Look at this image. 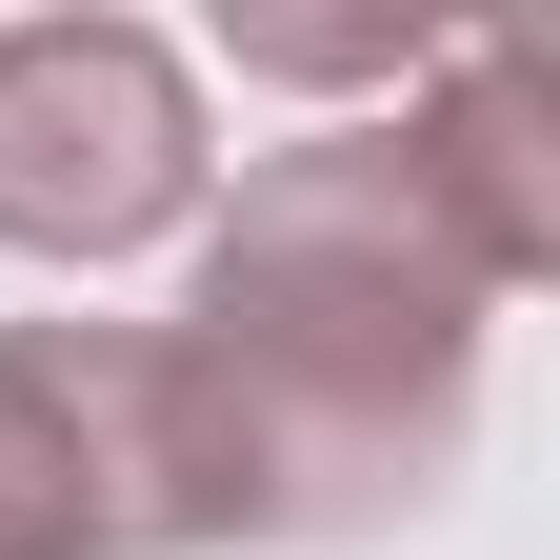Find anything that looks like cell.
I'll list each match as a JSON object with an SVG mask.
<instances>
[{
  "label": "cell",
  "instance_id": "cell-1",
  "mask_svg": "<svg viewBox=\"0 0 560 560\" xmlns=\"http://www.w3.org/2000/svg\"><path fill=\"white\" fill-rule=\"evenodd\" d=\"M480 320L501 280L400 180L381 120L280 140L200 221V280L161 320V400L200 460V540H381L480 441Z\"/></svg>",
  "mask_w": 560,
  "mask_h": 560
},
{
  "label": "cell",
  "instance_id": "cell-2",
  "mask_svg": "<svg viewBox=\"0 0 560 560\" xmlns=\"http://www.w3.org/2000/svg\"><path fill=\"white\" fill-rule=\"evenodd\" d=\"M200 221V81L161 21H0V241L21 260H140Z\"/></svg>",
  "mask_w": 560,
  "mask_h": 560
},
{
  "label": "cell",
  "instance_id": "cell-3",
  "mask_svg": "<svg viewBox=\"0 0 560 560\" xmlns=\"http://www.w3.org/2000/svg\"><path fill=\"white\" fill-rule=\"evenodd\" d=\"M0 560H200L161 320H0Z\"/></svg>",
  "mask_w": 560,
  "mask_h": 560
},
{
  "label": "cell",
  "instance_id": "cell-4",
  "mask_svg": "<svg viewBox=\"0 0 560 560\" xmlns=\"http://www.w3.org/2000/svg\"><path fill=\"white\" fill-rule=\"evenodd\" d=\"M381 140H400V180L460 221V260L501 280V301L560 280V40H540V21H460V40L400 81Z\"/></svg>",
  "mask_w": 560,
  "mask_h": 560
},
{
  "label": "cell",
  "instance_id": "cell-5",
  "mask_svg": "<svg viewBox=\"0 0 560 560\" xmlns=\"http://www.w3.org/2000/svg\"><path fill=\"white\" fill-rule=\"evenodd\" d=\"M241 60H260V81H420L441 40H420V21H241Z\"/></svg>",
  "mask_w": 560,
  "mask_h": 560
}]
</instances>
